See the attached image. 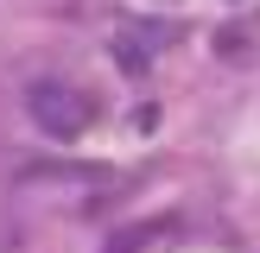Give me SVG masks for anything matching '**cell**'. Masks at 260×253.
Segmentation results:
<instances>
[{
	"label": "cell",
	"mask_w": 260,
	"mask_h": 253,
	"mask_svg": "<svg viewBox=\"0 0 260 253\" xmlns=\"http://www.w3.org/2000/svg\"><path fill=\"white\" fill-rule=\"evenodd\" d=\"M25 114H32V126L51 133V139H76V133H89V120H95L89 95L70 89V82H32L25 89Z\"/></svg>",
	"instance_id": "1"
}]
</instances>
